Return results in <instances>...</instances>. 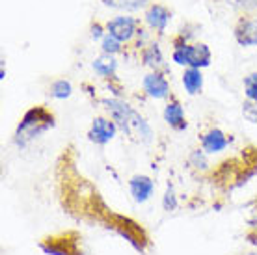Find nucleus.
<instances>
[{
  "label": "nucleus",
  "instance_id": "1",
  "mask_svg": "<svg viewBox=\"0 0 257 255\" xmlns=\"http://www.w3.org/2000/svg\"><path fill=\"white\" fill-rule=\"evenodd\" d=\"M101 104L104 106L106 114L110 115V119L116 121L119 131H123L127 136H136L140 142H151L153 131L149 127V123L125 99H121V97H106V99L101 101Z\"/></svg>",
  "mask_w": 257,
  "mask_h": 255
},
{
  "label": "nucleus",
  "instance_id": "2",
  "mask_svg": "<svg viewBox=\"0 0 257 255\" xmlns=\"http://www.w3.org/2000/svg\"><path fill=\"white\" fill-rule=\"evenodd\" d=\"M54 125H56V117H54L52 110H49L43 104L32 106L30 110H26L25 115L21 117L19 125L13 133V144L19 149H25L30 142L39 138L47 131L54 129Z\"/></svg>",
  "mask_w": 257,
  "mask_h": 255
},
{
  "label": "nucleus",
  "instance_id": "3",
  "mask_svg": "<svg viewBox=\"0 0 257 255\" xmlns=\"http://www.w3.org/2000/svg\"><path fill=\"white\" fill-rule=\"evenodd\" d=\"M172 60L177 65L194 67V69H205L212 62V52L207 43H183L175 45L172 51Z\"/></svg>",
  "mask_w": 257,
  "mask_h": 255
},
{
  "label": "nucleus",
  "instance_id": "4",
  "mask_svg": "<svg viewBox=\"0 0 257 255\" xmlns=\"http://www.w3.org/2000/svg\"><path fill=\"white\" fill-rule=\"evenodd\" d=\"M39 248L47 255H86L80 248V235L77 231L47 236L39 242Z\"/></svg>",
  "mask_w": 257,
  "mask_h": 255
},
{
  "label": "nucleus",
  "instance_id": "5",
  "mask_svg": "<svg viewBox=\"0 0 257 255\" xmlns=\"http://www.w3.org/2000/svg\"><path fill=\"white\" fill-rule=\"evenodd\" d=\"M140 30L142 25L138 23V19L131 17V15H117L106 23V32L119 39L123 45H131L133 41H136Z\"/></svg>",
  "mask_w": 257,
  "mask_h": 255
},
{
  "label": "nucleus",
  "instance_id": "6",
  "mask_svg": "<svg viewBox=\"0 0 257 255\" xmlns=\"http://www.w3.org/2000/svg\"><path fill=\"white\" fill-rule=\"evenodd\" d=\"M142 89L144 93L155 101L168 99L170 95V80L166 77V71H149L146 77L142 78Z\"/></svg>",
  "mask_w": 257,
  "mask_h": 255
},
{
  "label": "nucleus",
  "instance_id": "7",
  "mask_svg": "<svg viewBox=\"0 0 257 255\" xmlns=\"http://www.w3.org/2000/svg\"><path fill=\"white\" fill-rule=\"evenodd\" d=\"M119 127L116 125V121H112L110 117H93L90 129H88V140L93 142L95 146H106L116 138Z\"/></svg>",
  "mask_w": 257,
  "mask_h": 255
},
{
  "label": "nucleus",
  "instance_id": "8",
  "mask_svg": "<svg viewBox=\"0 0 257 255\" xmlns=\"http://www.w3.org/2000/svg\"><path fill=\"white\" fill-rule=\"evenodd\" d=\"M235 39L240 47H257V13H246L235 25Z\"/></svg>",
  "mask_w": 257,
  "mask_h": 255
},
{
  "label": "nucleus",
  "instance_id": "9",
  "mask_svg": "<svg viewBox=\"0 0 257 255\" xmlns=\"http://www.w3.org/2000/svg\"><path fill=\"white\" fill-rule=\"evenodd\" d=\"M199 144H201V149H203L207 155H216V153L225 151V149L229 147L231 136L227 133H224L222 129L212 127V129H209L205 134H201Z\"/></svg>",
  "mask_w": 257,
  "mask_h": 255
},
{
  "label": "nucleus",
  "instance_id": "10",
  "mask_svg": "<svg viewBox=\"0 0 257 255\" xmlns=\"http://www.w3.org/2000/svg\"><path fill=\"white\" fill-rule=\"evenodd\" d=\"M128 192L135 203L144 205L153 198L155 194V181L149 175H133L128 179Z\"/></svg>",
  "mask_w": 257,
  "mask_h": 255
},
{
  "label": "nucleus",
  "instance_id": "11",
  "mask_svg": "<svg viewBox=\"0 0 257 255\" xmlns=\"http://www.w3.org/2000/svg\"><path fill=\"white\" fill-rule=\"evenodd\" d=\"M162 117L170 129H174L177 133H183L187 131L188 123H187V115H185V108L177 99H170L166 102V106L162 110Z\"/></svg>",
  "mask_w": 257,
  "mask_h": 255
},
{
  "label": "nucleus",
  "instance_id": "12",
  "mask_svg": "<svg viewBox=\"0 0 257 255\" xmlns=\"http://www.w3.org/2000/svg\"><path fill=\"white\" fill-rule=\"evenodd\" d=\"M146 25L157 34H164L168 23L172 19V12L168 10L166 6L162 4H151V6L146 10Z\"/></svg>",
  "mask_w": 257,
  "mask_h": 255
},
{
  "label": "nucleus",
  "instance_id": "13",
  "mask_svg": "<svg viewBox=\"0 0 257 255\" xmlns=\"http://www.w3.org/2000/svg\"><path fill=\"white\" fill-rule=\"evenodd\" d=\"M91 69L95 71L97 77L104 78V80H117V60L116 56H110V54H101L99 58L93 60Z\"/></svg>",
  "mask_w": 257,
  "mask_h": 255
},
{
  "label": "nucleus",
  "instance_id": "14",
  "mask_svg": "<svg viewBox=\"0 0 257 255\" xmlns=\"http://www.w3.org/2000/svg\"><path fill=\"white\" fill-rule=\"evenodd\" d=\"M140 60L142 64L149 67L151 71H166V64H164V56L159 43H149L140 51Z\"/></svg>",
  "mask_w": 257,
  "mask_h": 255
},
{
  "label": "nucleus",
  "instance_id": "15",
  "mask_svg": "<svg viewBox=\"0 0 257 255\" xmlns=\"http://www.w3.org/2000/svg\"><path fill=\"white\" fill-rule=\"evenodd\" d=\"M181 82H183V88H185L188 95H199L203 91V73H201V69L187 67L183 71Z\"/></svg>",
  "mask_w": 257,
  "mask_h": 255
},
{
  "label": "nucleus",
  "instance_id": "16",
  "mask_svg": "<svg viewBox=\"0 0 257 255\" xmlns=\"http://www.w3.org/2000/svg\"><path fill=\"white\" fill-rule=\"evenodd\" d=\"M49 93H51V97L56 99V101H65V99H69V97L73 95V84H71L67 78H58V80H54V82L51 84Z\"/></svg>",
  "mask_w": 257,
  "mask_h": 255
},
{
  "label": "nucleus",
  "instance_id": "17",
  "mask_svg": "<svg viewBox=\"0 0 257 255\" xmlns=\"http://www.w3.org/2000/svg\"><path fill=\"white\" fill-rule=\"evenodd\" d=\"M161 205H162V211L164 212H175L177 211V207H179V198H177L175 186L172 185V183H168L166 185V190H164V194H162Z\"/></svg>",
  "mask_w": 257,
  "mask_h": 255
},
{
  "label": "nucleus",
  "instance_id": "18",
  "mask_svg": "<svg viewBox=\"0 0 257 255\" xmlns=\"http://www.w3.org/2000/svg\"><path fill=\"white\" fill-rule=\"evenodd\" d=\"M188 164L190 168H194L196 172H207L209 170V160H207V153L199 147V149H194L192 153L188 155Z\"/></svg>",
  "mask_w": 257,
  "mask_h": 255
},
{
  "label": "nucleus",
  "instance_id": "19",
  "mask_svg": "<svg viewBox=\"0 0 257 255\" xmlns=\"http://www.w3.org/2000/svg\"><path fill=\"white\" fill-rule=\"evenodd\" d=\"M123 47H125V45H123L119 39H116L112 34H108V32H106V36H104L103 41H101L103 54H110V56H116V54L123 52Z\"/></svg>",
  "mask_w": 257,
  "mask_h": 255
},
{
  "label": "nucleus",
  "instance_id": "20",
  "mask_svg": "<svg viewBox=\"0 0 257 255\" xmlns=\"http://www.w3.org/2000/svg\"><path fill=\"white\" fill-rule=\"evenodd\" d=\"M244 95L246 102H251L257 106V73H250L244 77Z\"/></svg>",
  "mask_w": 257,
  "mask_h": 255
},
{
  "label": "nucleus",
  "instance_id": "21",
  "mask_svg": "<svg viewBox=\"0 0 257 255\" xmlns=\"http://www.w3.org/2000/svg\"><path fill=\"white\" fill-rule=\"evenodd\" d=\"M246 238L250 240V244L257 246V198L251 203V212L248 218V231H246Z\"/></svg>",
  "mask_w": 257,
  "mask_h": 255
},
{
  "label": "nucleus",
  "instance_id": "22",
  "mask_svg": "<svg viewBox=\"0 0 257 255\" xmlns=\"http://www.w3.org/2000/svg\"><path fill=\"white\" fill-rule=\"evenodd\" d=\"M90 30H91V38L95 39V41H103V38L106 36V26H103L99 21L91 23Z\"/></svg>",
  "mask_w": 257,
  "mask_h": 255
},
{
  "label": "nucleus",
  "instance_id": "23",
  "mask_svg": "<svg viewBox=\"0 0 257 255\" xmlns=\"http://www.w3.org/2000/svg\"><path fill=\"white\" fill-rule=\"evenodd\" d=\"M231 6L242 8V10H257V0H225Z\"/></svg>",
  "mask_w": 257,
  "mask_h": 255
},
{
  "label": "nucleus",
  "instance_id": "24",
  "mask_svg": "<svg viewBox=\"0 0 257 255\" xmlns=\"http://www.w3.org/2000/svg\"><path fill=\"white\" fill-rule=\"evenodd\" d=\"M242 114H244L251 123H257V106L255 104H251V102H244V106H242Z\"/></svg>",
  "mask_w": 257,
  "mask_h": 255
},
{
  "label": "nucleus",
  "instance_id": "25",
  "mask_svg": "<svg viewBox=\"0 0 257 255\" xmlns=\"http://www.w3.org/2000/svg\"><path fill=\"white\" fill-rule=\"evenodd\" d=\"M240 255H257V251H248V253H240Z\"/></svg>",
  "mask_w": 257,
  "mask_h": 255
}]
</instances>
